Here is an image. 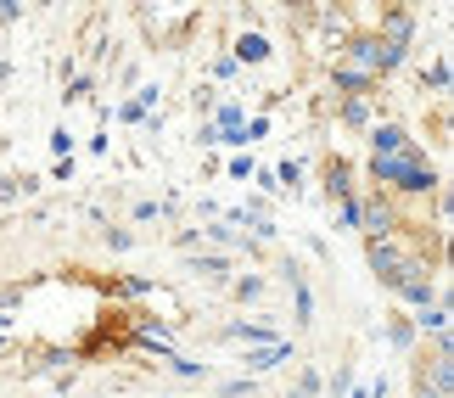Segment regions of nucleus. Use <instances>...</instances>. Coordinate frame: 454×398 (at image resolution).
I'll list each match as a JSON object with an SVG mask.
<instances>
[{
    "label": "nucleus",
    "mask_w": 454,
    "mask_h": 398,
    "mask_svg": "<svg viewBox=\"0 0 454 398\" xmlns=\"http://www.w3.org/2000/svg\"><path fill=\"white\" fill-rule=\"evenodd\" d=\"M337 84H342V90H364V84H371V74H354V67H342Z\"/></svg>",
    "instance_id": "6"
},
{
    "label": "nucleus",
    "mask_w": 454,
    "mask_h": 398,
    "mask_svg": "<svg viewBox=\"0 0 454 398\" xmlns=\"http://www.w3.org/2000/svg\"><path fill=\"white\" fill-rule=\"evenodd\" d=\"M241 57L258 62V57H264V40H258V34H247V40H241Z\"/></svg>",
    "instance_id": "7"
},
{
    "label": "nucleus",
    "mask_w": 454,
    "mask_h": 398,
    "mask_svg": "<svg viewBox=\"0 0 454 398\" xmlns=\"http://www.w3.org/2000/svg\"><path fill=\"white\" fill-rule=\"evenodd\" d=\"M387 286L398 292V298H410V303H427V298H432V281H427V269L415 264V258H404V264H398V275H393Z\"/></svg>",
    "instance_id": "2"
},
{
    "label": "nucleus",
    "mask_w": 454,
    "mask_h": 398,
    "mask_svg": "<svg viewBox=\"0 0 454 398\" xmlns=\"http://www.w3.org/2000/svg\"><path fill=\"white\" fill-rule=\"evenodd\" d=\"M415 398H449V393H438V387H427V382H421V387H415Z\"/></svg>",
    "instance_id": "8"
},
{
    "label": "nucleus",
    "mask_w": 454,
    "mask_h": 398,
    "mask_svg": "<svg viewBox=\"0 0 454 398\" xmlns=\"http://www.w3.org/2000/svg\"><path fill=\"white\" fill-rule=\"evenodd\" d=\"M371 141H376V158H404V152H415V141H410L398 124H381Z\"/></svg>",
    "instance_id": "4"
},
{
    "label": "nucleus",
    "mask_w": 454,
    "mask_h": 398,
    "mask_svg": "<svg viewBox=\"0 0 454 398\" xmlns=\"http://www.w3.org/2000/svg\"><path fill=\"white\" fill-rule=\"evenodd\" d=\"M376 180L387 185H404V191H432V168H421V158L415 152H404V158H376Z\"/></svg>",
    "instance_id": "1"
},
{
    "label": "nucleus",
    "mask_w": 454,
    "mask_h": 398,
    "mask_svg": "<svg viewBox=\"0 0 454 398\" xmlns=\"http://www.w3.org/2000/svg\"><path fill=\"white\" fill-rule=\"evenodd\" d=\"M354 219L371 230V241H387V236H393V207H387V202H364Z\"/></svg>",
    "instance_id": "3"
},
{
    "label": "nucleus",
    "mask_w": 454,
    "mask_h": 398,
    "mask_svg": "<svg viewBox=\"0 0 454 398\" xmlns=\"http://www.w3.org/2000/svg\"><path fill=\"white\" fill-rule=\"evenodd\" d=\"M371 264H376V275H381V281H393V275H398V264H404V253H398L393 241H371Z\"/></svg>",
    "instance_id": "5"
}]
</instances>
